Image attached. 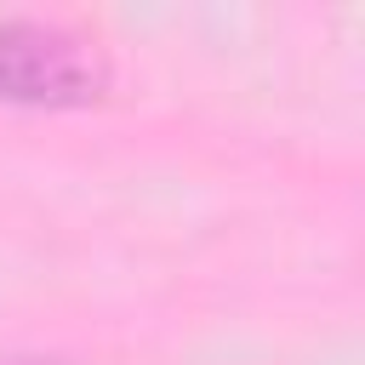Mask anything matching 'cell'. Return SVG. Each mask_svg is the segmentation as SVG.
<instances>
[{
    "instance_id": "obj_1",
    "label": "cell",
    "mask_w": 365,
    "mask_h": 365,
    "mask_svg": "<svg viewBox=\"0 0 365 365\" xmlns=\"http://www.w3.org/2000/svg\"><path fill=\"white\" fill-rule=\"evenodd\" d=\"M108 91V63L103 51L40 17H0V103L17 108H91Z\"/></svg>"
},
{
    "instance_id": "obj_2",
    "label": "cell",
    "mask_w": 365,
    "mask_h": 365,
    "mask_svg": "<svg viewBox=\"0 0 365 365\" xmlns=\"http://www.w3.org/2000/svg\"><path fill=\"white\" fill-rule=\"evenodd\" d=\"M0 365H51V359H0Z\"/></svg>"
}]
</instances>
